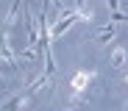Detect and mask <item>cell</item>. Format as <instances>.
I'll use <instances>...</instances> for the list:
<instances>
[{"mask_svg": "<svg viewBox=\"0 0 128 111\" xmlns=\"http://www.w3.org/2000/svg\"><path fill=\"white\" fill-rule=\"evenodd\" d=\"M125 83H128V70H125Z\"/></svg>", "mask_w": 128, "mask_h": 111, "instance_id": "277c9868", "label": "cell"}, {"mask_svg": "<svg viewBox=\"0 0 128 111\" xmlns=\"http://www.w3.org/2000/svg\"><path fill=\"white\" fill-rule=\"evenodd\" d=\"M92 78H95V72H89V70H81V72H75V75H72V81H70V89H72L75 95H81L84 89H89Z\"/></svg>", "mask_w": 128, "mask_h": 111, "instance_id": "6da1fadb", "label": "cell"}, {"mask_svg": "<svg viewBox=\"0 0 128 111\" xmlns=\"http://www.w3.org/2000/svg\"><path fill=\"white\" fill-rule=\"evenodd\" d=\"M128 61V50H125V44H114L112 47V67L114 70H122Z\"/></svg>", "mask_w": 128, "mask_h": 111, "instance_id": "7a4b0ae2", "label": "cell"}, {"mask_svg": "<svg viewBox=\"0 0 128 111\" xmlns=\"http://www.w3.org/2000/svg\"><path fill=\"white\" fill-rule=\"evenodd\" d=\"M114 33H117V25L109 19V25H103V31L98 33V39H95V44H106L109 39H114Z\"/></svg>", "mask_w": 128, "mask_h": 111, "instance_id": "3957f363", "label": "cell"}]
</instances>
